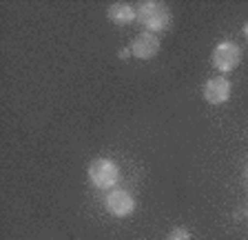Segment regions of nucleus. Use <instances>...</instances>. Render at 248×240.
<instances>
[{"label":"nucleus","mask_w":248,"mask_h":240,"mask_svg":"<svg viewBox=\"0 0 248 240\" xmlns=\"http://www.w3.org/2000/svg\"><path fill=\"white\" fill-rule=\"evenodd\" d=\"M118 56H120V58H129V56H133V53H131V49H120Z\"/></svg>","instance_id":"obj_9"},{"label":"nucleus","mask_w":248,"mask_h":240,"mask_svg":"<svg viewBox=\"0 0 248 240\" xmlns=\"http://www.w3.org/2000/svg\"><path fill=\"white\" fill-rule=\"evenodd\" d=\"M211 63L219 73L232 71V69H237L239 63H242V47L232 40H222L213 49Z\"/></svg>","instance_id":"obj_3"},{"label":"nucleus","mask_w":248,"mask_h":240,"mask_svg":"<svg viewBox=\"0 0 248 240\" xmlns=\"http://www.w3.org/2000/svg\"><path fill=\"white\" fill-rule=\"evenodd\" d=\"M246 178H248V167H246Z\"/></svg>","instance_id":"obj_11"},{"label":"nucleus","mask_w":248,"mask_h":240,"mask_svg":"<svg viewBox=\"0 0 248 240\" xmlns=\"http://www.w3.org/2000/svg\"><path fill=\"white\" fill-rule=\"evenodd\" d=\"M104 207L115 218H126V216H131L135 211V198L131 196V191L115 187L108 189L107 198H104Z\"/></svg>","instance_id":"obj_4"},{"label":"nucleus","mask_w":248,"mask_h":240,"mask_svg":"<svg viewBox=\"0 0 248 240\" xmlns=\"http://www.w3.org/2000/svg\"><path fill=\"white\" fill-rule=\"evenodd\" d=\"M202 96L208 104H224L231 98V80L224 78V76H215V78H208L204 83L202 89Z\"/></svg>","instance_id":"obj_6"},{"label":"nucleus","mask_w":248,"mask_h":240,"mask_svg":"<svg viewBox=\"0 0 248 240\" xmlns=\"http://www.w3.org/2000/svg\"><path fill=\"white\" fill-rule=\"evenodd\" d=\"M107 16H108V20L113 22V25L126 27V25H131L133 20H138V11H135V7L129 5V2H113V5H108Z\"/></svg>","instance_id":"obj_7"},{"label":"nucleus","mask_w":248,"mask_h":240,"mask_svg":"<svg viewBox=\"0 0 248 240\" xmlns=\"http://www.w3.org/2000/svg\"><path fill=\"white\" fill-rule=\"evenodd\" d=\"M89 183L95 189H115L120 183V167L111 158H95L87 169Z\"/></svg>","instance_id":"obj_2"},{"label":"nucleus","mask_w":248,"mask_h":240,"mask_svg":"<svg viewBox=\"0 0 248 240\" xmlns=\"http://www.w3.org/2000/svg\"><path fill=\"white\" fill-rule=\"evenodd\" d=\"M129 49L138 60H153V58L160 53V38H157V34L140 32L138 36L133 38Z\"/></svg>","instance_id":"obj_5"},{"label":"nucleus","mask_w":248,"mask_h":240,"mask_svg":"<svg viewBox=\"0 0 248 240\" xmlns=\"http://www.w3.org/2000/svg\"><path fill=\"white\" fill-rule=\"evenodd\" d=\"M166 240H191V231L186 229V227H175V229L166 236Z\"/></svg>","instance_id":"obj_8"},{"label":"nucleus","mask_w":248,"mask_h":240,"mask_svg":"<svg viewBox=\"0 0 248 240\" xmlns=\"http://www.w3.org/2000/svg\"><path fill=\"white\" fill-rule=\"evenodd\" d=\"M242 32H244V38H246V40H248V20H246V22H244V27H242Z\"/></svg>","instance_id":"obj_10"},{"label":"nucleus","mask_w":248,"mask_h":240,"mask_svg":"<svg viewBox=\"0 0 248 240\" xmlns=\"http://www.w3.org/2000/svg\"><path fill=\"white\" fill-rule=\"evenodd\" d=\"M135 11H138L140 25L144 27V32H151V34L166 32L170 27V22H173L170 9L164 2H157V0H142L135 7Z\"/></svg>","instance_id":"obj_1"}]
</instances>
